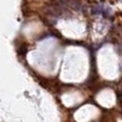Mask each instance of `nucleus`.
<instances>
[{"label":"nucleus","mask_w":122,"mask_h":122,"mask_svg":"<svg viewBox=\"0 0 122 122\" xmlns=\"http://www.w3.org/2000/svg\"><path fill=\"white\" fill-rule=\"evenodd\" d=\"M121 2H122V0H121Z\"/></svg>","instance_id":"f257e3e1"}]
</instances>
